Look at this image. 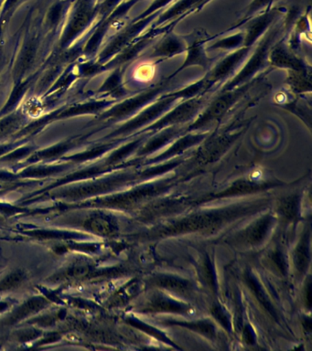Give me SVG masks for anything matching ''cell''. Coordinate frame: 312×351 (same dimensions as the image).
<instances>
[]
</instances>
